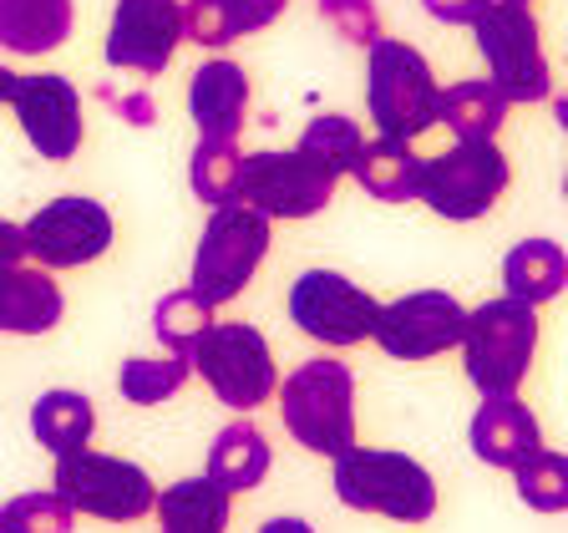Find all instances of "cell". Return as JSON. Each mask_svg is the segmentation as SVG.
<instances>
[{
  "label": "cell",
  "mask_w": 568,
  "mask_h": 533,
  "mask_svg": "<svg viewBox=\"0 0 568 533\" xmlns=\"http://www.w3.org/2000/svg\"><path fill=\"white\" fill-rule=\"evenodd\" d=\"M457 345L467 361V381L483 396H518L532 351H538V305H523L513 295L487 300V305L467 310Z\"/></svg>",
  "instance_id": "cell-1"
},
{
  "label": "cell",
  "mask_w": 568,
  "mask_h": 533,
  "mask_svg": "<svg viewBox=\"0 0 568 533\" xmlns=\"http://www.w3.org/2000/svg\"><path fill=\"white\" fill-rule=\"evenodd\" d=\"M335 497L355 513H381L396 523H426L437 513V483L416 457L390 447H345L335 457Z\"/></svg>",
  "instance_id": "cell-2"
},
{
  "label": "cell",
  "mask_w": 568,
  "mask_h": 533,
  "mask_svg": "<svg viewBox=\"0 0 568 533\" xmlns=\"http://www.w3.org/2000/svg\"><path fill=\"white\" fill-rule=\"evenodd\" d=\"M284 432L320 457L355 447V371L345 361H305L274 386Z\"/></svg>",
  "instance_id": "cell-3"
},
{
  "label": "cell",
  "mask_w": 568,
  "mask_h": 533,
  "mask_svg": "<svg viewBox=\"0 0 568 533\" xmlns=\"http://www.w3.org/2000/svg\"><path fill=\"white\" fill-rule=\"evenodd\" d=\"M183 361H189V371H199L209 381V391L229 412H244V416L270 402L274 386H280L270 341L248 320H213V325H203V335L189 345Z\"/></svg>",
  "instance_id": "cell-4"
},
{
  "label": "cell",
  "mask_w": 568,
  "mask_h": 533,
  "mask_svg": "<svg viewBox=\"0 0 568 533\" xmlns=\"http://www.w3.org/2000/svg\"><path fill=\"white\" fill-rule=\"evenodd\" d=\"M437 97L442 87L416 47L390 36H376L366 47V107L381 138L412 142L426 128H437Z\"/></svg>",
  "instance_id": "cell-5"
},
{
  "label": "cell",
  "mask_w": 568,
  "mask_h": 533,
  "mask_svg": "<svg viewBox=\"0 0 568 533\" xmlns=\"http://www.w3.org/2000/svg\"><path fill=\"white\" fill-rule=\"evenodd\" d=\"M508 178L513 168L503 158V148H497V138L452 142L447 153L416 163V199L432 213L452 219V224H473L503 199Z\"/></svg>",
  "instance_id": "cell-6"
},
{
  "label": "cell",
  "mask_w": 568,
  "mask_h": 533,
  "mask_svg": "<svg viewBox=\"0 0 568 533\" xmlns=\"http://www.w3.org/2000/svg\"><path fill=\"white\" fill-rule=\"evenodd\" d=\"M270 254V219L244 203H219L203 224V239L193 249V280L189 290L203 305H229V300L254 280V270Z\"/></svg>",
  "instance_id": "cell-7"
},
{
  "label": "cell",
  "mask_w": 568,
  "mask_h": 533,
  "mask_svg": "<svg viewBox=\"0 0 568 533\" xmlns=\"http://www.w3.org/2000/svg\"><path fill=\"white\" fill-rule=\"evenodd\" d=\"M51 493H61L71 503V513H87V519L138 523L153 513L158 487L138 462L112 457V452H92V447H71L57 457Z\"/></svg>",
  "instance_id": "cell-8"
},
{
  "label": "cell",
  "mask_w": 568,
  "mask_h": 533,
  "mask_svg": "<svg viewBox=\"0 0 568 533\" xmlns=\"http://www.w3.org/2000/svg\"><path fill=\"white\" fill-rule=\"evenodd\" d=\"M477 51L487 61V82L508 102H548L554 97V77H548V57L538 41V21L518 0H487L483 16L473 21Z\"/></svg>",
  "instance_id": "cell-9"
},
{
  "label": "cell",
  "mask_w": 568,
  "mask_h": 533,
  "mask_svg": "<svg viewBox=\"0 0 568 533\" xmlns=\"http://www.w3.org/2000/svg\"><path fill=\"white\" fill-rule=\"evenodd\" d=\"M335 199V178L325 168H315L305 153H248L239 158V183L234 203L264 213V219H310Z\"/></svg>",
  "instance_id": "cell-10"
},
{
  "label": "cell",
  "mask_w": 568,
  "mask_h": 533,
  "mask_svg": "<svg viewBox=\"0 0 568 533\" xmlns=\"http://www.w3.org/2000/svg\"><path fill=\"white\" fill-rule=\"evenodd\" d=\"M21 234L26 254H36L41 270H82L112 249V213L97 199L67 193V199L41 203L21 224Z\"/></svg>",
  "instance_id": "cell-11"
},
{
  "label": "cell",
  "mask_w": 568,
  "mask_h": 533,
  "mask_svg": "<svg viewBox=\"0 0 568 533\" xmlns=\"http://www.w3.org/2000/svg\"><path fill=\"white\" fill-rule=\"evenodd\" d=\"M376 295H366L355 280L335 270H305L290 284V320L310 341L325 345H361L371 341V325H376Z\"/></svg>",
  "instance_id": "cell-12"
},
{
  "label": "cell",
  "mask_w": 568,
  "mask_h": 533,
  "mask_svg": "<svg viewBox=\"0 0 568 533\" xmlns=\"http://www.w3.org/2000/svg\"><path fill=\"white\" fill-rule=\"evenodd\" d=\"M462 320H467V310L457 305V295H447V290H416V295H402L376 310L371 341L390 361H432V355L452 351L462 341Z\"/></svg>",
  "instance_id": "cell-13"
},
{
  "label": "cell",
  "mask_w": 568,
  "mask_h": 533,
  "mask_svg": "<svg viewBox=\"0 0 568 533\" xmlns=\"http://www.w3.org/2000/svg\"><path fill=\"white\" fill-rule=\"evenodd\" d=\"M11 107L21 118V132L47 163H67L82 153V92L61 71H36L16 77Z\"/></svg>",
  "instance_id": "cell-14"
},
{
  "label": "cell",
  "mask_w": 568,
  "mask_h": 533,
  "mask_svg": "<svg viewBox=\"0 0 568 533\" xmlns=\"http://www.w3.org/2000/svg\"><path fill=\"white\" fill-rule=\"evenodd\" d=\"M183 41V6L178 0H118L106 26V67L158 77L168 71Z\"/></svg>",
  "instance_id": "cell-15"
},
{
  "label": "cell",
  "mask_w": 568,
  "mask_h": 533,
  "mask_svg": "<svg viewBox=\"0 0 568 533\" xmlns=\"http://www.w3.org/2000/svg\"><path fill=\"white\" fill-rule=\"evenodd\" d=\"M189 112L199 122V138L234 142L248 118V77L234 61H203L189 77Z\"/></svg>",
  "instance_id": "cell-16"
},
{
  "label": "cell",
  "mask_w": 568,
  "mask_h": 533,
  "mask_svg": "<svg viewBox=\"0 0 568 533\" xmlns=\"http://www.w3.org/2000/svg\"><path fill=\"white\" fill-rule=\"evenodd\" d=\"M67 300L51 270L41 264H6L0 270V335H47L61 325Z\"/></svg>",
  "instance_id": "cell-17"
},
{
  "label": "cell",
  "mask_w": 568,
  "mask_h": 533,
  "mask_svg": "<svg viewBox=\"0 0 568 533\" xmlns=\"http://www.w3.org/2000/svg\"><path fill=\"white\" fill-rule=\"evenodd\" d=\"M544 447V432H538V416L518 402V396H483L473 416V452L487 467H518L523 457Z\"/></svg>",
  "instance_id": "cell-18"
},
{
  "label": "cell",
  "mask_w": 568,
  "mask_h": 533,
  "mask_svg": "<svg viewBox=\"0 0 568 533\" xmlns=\"http://www.w3.org/2000/svg\"><path fill=\"white\" fill-rule=\"evenodd\" d=\"M284 16V0H189L183 6V41L193 47H234L239 36L264 31Z\"/></svg>",
  "instance_id": "cell-19"
},
{
  "label": "cell",
  "mask_w": 568,
  "mask_h": 533,
  "mask_svg": "<svg viewBox=\"0 0 568 533\" xmlns=\"http://www.w3.org/2000/svg\"><path fill=\"white\" fill-rule=\"evenodd\" d=\"M203 477H213V483L224 487L229 497H234V493H254V487L270 477V442H264L260 426L248 422V416L229 422L224 432L213 438Z\"/></svg>",
  "instance_id": "cell-20"
},
{
  "label": "cell",
  "mask_w": 568,
  "mask_h": 533,
  "mask_svg": "<svg viewBox=\"0 0 568 533\" xmlns=\"http://www.w3.org/2000/svg\"><path fill=\"white\" fill-rule=\"evenodd\" d=\"M71 0H0V47L16 57H47L67 47Z\"/></svg>",
  "instance_id": "cell-21"
},
{
  "label": "cell",
  "mask_w": 568,
  "mask_h": 533,
  "mask_svg": "<svg viewBox=\"0 0 568 533\" xmlns=\"http://www.w3.org/2000/svg\"><path fill=\"white\" fill-rule=\"evenodd\" d=\"M503 284H508V295L523 300V305L558 300L568 284L564 244H554V239H523V244H513L508 260H503Z\"/></svg>",
  "instance_id": "cell-22"
},
{
  "label": "cell",
  "mask_w": 568,
  "mask_h": 533,
  "mask_svg": "<svg viewBox=\"0 0 568 533\" xmlns=\"http://www.w3.org/2000/svg\"><path fill=\"white\" fill-rule=\"evenodd\" d=\"M163 533H224L229 529V493L213 477H183L153 497Z\"/></svg>",
  "instance_id": "cell-23"
},
{
  "label": "cell",
  "mask_w": 568,
  "mask_h": 533,
  "mask_svg": "<svg viewBox=\"0 0 568 533\" xmlns=\"http://www.w3.org/2000/svg\"><path fill=\"white\" fill-rule=\"evenodd\" d=\"M416 163H422V158L412 153V142L376 138V142H361V153H355V163H351V178L371 199L406 203V199H416Z\"/></svg>",
  "instance_id": "cell-24"
},
{
  "label": "cell",
  "mask_w": 568,
  "mask_h": 533,
  "mask_svg": "<svg viewBox=\"0 0 568 533\" xmlns=\"http://www.w3.org/2000/svg\"><path fill=\"white\" fill-rule=\"evenodd\" d=\"M31 432L51 457H61V452L92 442L97 412H92V402H87L82 391H41L36 406H31Z\"/></svg>",
  "instance_id": "cell-25"
},
{
  "label": "cell",
  "mask_w": 568,
  "mask_h": 533,
  "mask_svg": "<svg viewBox=\"0 0 568 533\" xmlns=\"http://www.w3.org/2000/svg\"><path fill=\"white\" fill-rule=\"evenodd\" d=\"M437 122H447V132L457 142L497 138V128L508 122V97L493 82H457L437 97Z\"/></svg>",
  "instance_id": "cell-26"
},
{
  "label": "cell",
  "mask_w": 568,
  "mask_h": 533,
  "mask_svg": "<svg viewBox=\"0 0 568 533\" xmlns=\"http://www.w3.org/2000/svg\"><path fill=\"white\" fill-rule=\"evenodd\" d=\"M189 376L193 371L183 355H158V361L153 355H132L118 371V391H122V402H132V406H158L168 396H178Z\"/></svg>",
  "instance_id": "cell-27"
},
{
  "label": "cell",
  "mask_w": 568,
  "mask_h": 533,
  "mask_svg": "<svg viewBox=\"0 0 568 533\" xmlns=\"http://www.w3.org/2000/svg\"><path fill=\"white\" fill-rule=\"evenodd\" d=\"M361 142H366L361 122L341 118V112H325V118H315L305 132H300L295 153H305L315 168H325L331 178H341V173H351L355 153H361Z\"/></svg>",
  "instance_id": "cell-28"
},
{
  "label": "cell",
  "mask_w": 568,
  "mask_h": 533,
  "mask_svg": "<svg viewBox=\"0 0 568 533\" xmlns=\"http://www.w3.org/2000/svg\"><path fill=\"white\" fill-rule=\"evenodd\" d=\"M513 483H518V497L532 513H564L568 509V457L564 452L538 447L532 457H523L513 467Z\"/></svg>",
  "instance_id": "cell-29"
},
{
  "label": "cell",
  "mask_w": 568,
  "mask_h": 533,
  "mask_svg": "<svg viewBox=\"0 0 568 533\" xmlns=\"http://www.w3.org/2000/svg\"><path fill=\"white\" fill-rule=\"evenodd\" d=\"M189 183L203 203H234V183H239V148L219 138H199L189 158Z\"/></svg>",
  "instance_id": "cell-30"
},
{
  "label": "cell",
  "mask_w": 568,
  "mask_h": 533,
  "mask_svg": "<svg viewBox=\"0 0 568 533\" xmlns=\"http://www.w3.org/2000/svg\"><path fill=\"white\" fill-rule=\"evenodd\" d=\"M203 325H213V305H203L193 290H173L153 310V335L168 345V355H189V345L203 335Z\"/></svg>",
  "instance_id": "cell-31"
},
{
  "label": "cell",
  "mask_w": 568,
  "mask_h": 533,
  "mask_svg": "<svg viewBox=\"0 0 568 533\" xmlns=\"http://www.w3.org/2000/svg\"><path fill=\"white\" fill-rule=\"evenodd\" d=\"M77 513L61 493H21L0 509V533H71Z\"/></svg>",
  "instance_id": "cell-32"
},
{
  "label": "cell",
  "mask_w": 568,
  "mask_h": 533,
  "mask_svg": "<svg viewBox=\"0 0 568 533\" xmlns=\"http://www.w3.org/2000/svg\"><path fill=\"white\" fill-rule=\"evenodd\" d=\"M320 21L331 26L351 47H371L381 36V11L376 0H320Z\"/></svg>",
  "instance_id": "cell-33"
},
{
  "label": "cell",
  "mask_w": 568,
  "mask_h": 533,
  "mask_svg": "<svg viewBox=\"0 0 568 533\" xmlns=\"http://www.w3.org/2000/svg\"><path fill=\"white\" fill-rule=\"evenodd\" d=\"M422 6H426V16L442 26H473L487 0H422Z\"/></svg>",
  "instance_id": "cell-34"
},
{
  "label": "cell",
  "mask_w": 568,
  "mask_h": 533,
  "mask_svg": "<svg viewBox=\"0 0 568 533\" xmlns=\"http://www.w3.org/2000/svg\"><path fill=\"white\" fill-rule=\"evenodd\" d=\"M102 102H112V107H118V112L132 122V128H148V122H153V97H142V92L118 97V92H106V87H102Z\"/></svg>",
  "instance_id": "cell-35"
},
{
  "label": "cell",
  "mask_w": 568,
  "mask_h": 533,
  "mask_svg": "<svg viewBox=\"0 0 568 533\" xmlns=\"http://www.w3.org/2000/svg\"><path fill=\"white\" fill-rule=\"evenodd\" d=\"M6 264H26V234L11 219H0V270H6Z\"/></svg>",
  "instance_id": "cell-36"
},
{
  "label": "cell",
  "mask_w": 568,
  "mask_h": 533,
  "mask_svg": "<svg viewBox=\"0 0 568 533\" xmlns=\"http://www.w3.org/2000/svg\"><path fill=\"white\" fill-rule=\"evenodd\" d=\"M260 533H315V529H310L305 519H270Z\"/></svg>",
  "instance_id": "cell-37"
},
{
  "label": "cell",
  "mask_w": 568,
  "mask_h": 533,
  "mask_svg": "<svg viewBox=\"0 0 568 533\" xmlns=\"http://www.w3.org/2000/svg\"><path fill=\"white\" fill-rule=\"evenodd\" d=\"M11 87H16V71L0 67V102H11Z\"/></svg>",
  "instance_id": "cell-38"
},
{
  "label": "cell",
  "mask_w": 568,
  "mask_h": 533,
  "mask_svg": "<svg viewBox=\"0 0 568 533\" xmlns=\"http://www.w3.org/2000/svg\"><path fill=\"white\" fill-rule=\"evenodd\" d=\"M518 6H528V0H518Z\"/></svg>",
  "instance_id": "cell-39"
}]
</instances>
